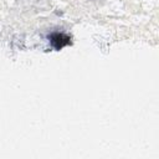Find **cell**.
Instances as JSON below:
<instances>
[{
    "mask_svg": "<svg viewBox=\"0 0 159 159\" xmlns=\"http://www.w3.org/2000/svg\"><path fill=\"white\" fill-rule=\"evenodd\" d=\"M48 39L55 50H61L62 47L67 46L71 42V37L65 34H61V32H53L48 36Z\"/></svg>",
    "mask_w": 159,
    "mask_h": 159,
    "instance_id": "cell-1",
    "label": "cell"
}]
</instances>
